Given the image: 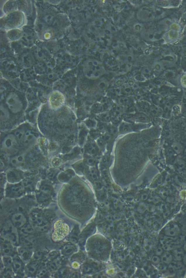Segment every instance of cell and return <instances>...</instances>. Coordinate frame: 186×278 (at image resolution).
Returning a JSON list of instances; mask_svg holds the SVG:
<instances>
[{"label":"cell","instance_id":"6da1fadb","mask_svg":"<svg viewBox=\"0 0 186 278\" xmlns=\"http://www.w3.org/2000/svg\"><path fill=\"white\" fill-rule=\"evenodd\" d=\"M30 224L36 231L40 232H46L49 229L50 225L45 218L39 214H33L29 218Z\"/></svg>","mask_w":186,"mask_h":278},{"label":"cell","instance_id":"7a4b0ae2","mask_svg":"<svg viewBox=\"0 0 186 278\" xmlns=\"http://www.w3.org/2000/svg\"><path fill=\"white\" fill-rule=\"evenodd\" d=\"M52 239L54 241L58 242L63 239L69 233L68 225L61 220L56 221L54 225Z\"/></svg>","mask_w":186,"mask_h":278},{"label":"cell","instance_id":"3957f363","mask_svg":"<svg viewBox=\"0 0 186 278\" xmlns=\"http://www.w3.org/2000/svg\"><path fill=\"white\" fill-rule=\"evenodd\" d=\"M3 237L6 239L14 246L19 244V237L16 228L12 223H6L3 228Z\"/></svg>","mask_w":186,"mask_h":278},{"label":"cell","instance_id":"277c9868","mask_svg":"<svg viewBox=\"0 0 186 278\" xmlns=\"http://www.w3.org/2000/svg\"><path fill=\"white\" fill-rule=\"evenodd\" d=\"M6 103L9 109L13 113H17L22 108V104L20 99L16 94L11 93L6 99Z\"/></svg>","mask_w":186,"mask_h":278},{"label":"cell","instance_id":"5b68a950","mask_svg":"<svg viewBox=\"0 0 186 278\" xmlns=\"http://www.w3.org/2000/svg\"><path fill=\"white\" fill-rule=\"evenodd\" d=\"M11 221L13 226L16 228H20L26 225L27 219L23 213L18 212L12 215Z\"/></svg>","mask_w":186,"mask_h":278},{"label":"cell","instance_id":"8992f818","mask_svg":"<svg viewBox=\"0 0 186 278\" xmlns=\"http://www.w3.org/2000/svg\"><path fill=\"white\" fill-rule=\"evenodd\" d=\"M13 245L8 240L6 239L4 237H1V253H2L4 256H11L13 253L14 251V249Z\"/></svg>","mask_w":186,"mask_h":278},{"label":"cell","instance_id":"52a82bcc","mask_svg":"<svg viewBox=\"0 0 186 278\" xmlns=\"http://www.w3.org/2000/svg\"><path fill=\"white\" fill-rule=\"evenodd\" d=\"M163 249L167 251L174 250L179 248V244L178 242L174 241L170 237H166V239L161 240Z\"/></svg>","mask_w":186,"mask_h":278},{"label":"cell","instance_id":"ba28073f","mask_svg":"<svg viewBox=\"0 0 186 278\" xmlns=\"http://www.w3.org/2000/svg\"><path fill=\"white\" fill-rule=\"evenodd\" d=\"M180 229L178 225L175 223H170L167 225L164 229L166 235L169 237H174L179 234Z\"/></svg>","mask_w":186,"mask_h":278},{"label":"cell","instance_id":"9c48e42d","mask_svg":"<svg viewBox=\"0 0 186 278\" xmlns=\"http://www.w3.org/2000/svg\"><path fill=\"white\" fill-rule=\"evenodd\" d=\"M13 272L16 273H20L23 271V260L21 259L18 256H16L13 258Z\"/></svg>","mask_w":186,"mask_h":278},{"label":"cell","instance_id":"30bf717a","mask_svg":"<svg viewBox=\"0 0 186 278\" xmlns=\"http://www.w3.org/2000/svg\"><path fill=\"white\" fill-rule=\"evenodd\" d=\"M18 252V256L24 261L28 260L32 257V252L26 248H19Z\"/></svg>","mask_w":186,"mask_h":278},{"label":"cell","instance_id":"8fae6325","mask_svg":"<svg viewBox=\"0 0 186 278\" xmlns=\"http://www.w3.org/2000/svg\"><path fill=\"white\" fill-rule=\"evenodd\" d=\"M34 228L30 225H25L22 228H21L19 233L22 237L24 238H26L28 236L32 235L34 232Z\"/></svg>","mask_w":186,"mask_h":278},{"label":"cell","instance_id":"7c38bea8","mask_svg":"<svg viewBox=\"0 0 186 278\" xmlns=\"http://www.w3.org/2000/svg\"><path fill=\"white\" fill-rule=\"evenodd\" d=\"M184 251L182 249L180 248L174 249L173 251V259L175 261H179L182 260L184 256Z\"/></svg>","mask_w":186,"mask_h":278},{"label":"cell","instance_id":"4fadbf2b","mask_svg":"<svg viewBox=\"0 0 186 278\" xmlns=\"http://www.w3.org/2000/svg\"><path fill=\"white\" fill-rule=\"evenodd\" d=\"M74 250L75 247L73 245L67 244L63 246L61 252L64 255L68 256L73 254Z\"/></svg>","mask_w":186,"mask_h":278},{"label":"cell","instance_id":"5bb4252c","mask_svg":"<svg viewBox=\"0 0 186 278\" xmlns=\"http://www.w3.org/2000/svg\"><path fill=\"white\" fill-rule=\"evenodd\" d=\"M34 138L35 136L32 132L30 131H27L25 132L22 141L24 144L27 145L31 142L34 139Z\"/></svg>","mask_w":186,"mask_h":278},{"label":"cell","instance_id":"9a60e30c","mask_svg":"<svg viewBox=\"0 0 186 278\" xmlns=\"http://www.w3.org/2000/svg\"><path fill=\"white\" fill-rule=\"evenodd\" d=\"M38 267L37 263L33 261L32 262L30 263L27 265L26 270L30 274H33L35 273L36 272H37Z\"/></svg>","mask_w":186,"mask_h":278},{"label":"cell","instance_id":"2e32d148","mask_svg":"<svg viewBox=\"0 0 186 278\" xmlns=\"http://www.w3.org/2000/svg\"><path fill=\"white\" fill-rule=\"evenodd\" d=\"M2 263L4 267L6 269H10L13 265V260L10 256H4L2 258Z\"/></svg>","mask_w":186,"mask_h":278},{"label":"cell","instance_id":"e0dca14e","mask_svg":"<svg viewBox=\"0 0 186 278\" xmlns=\"http://www.w3.org/2000/svg\"><path fill=\"white\" fill-rule=\"evenodd\" d=\"M162 255L161 260L164 263L169 264L172 263L173 258V256L169 252H166L163 253Z\"/></svg>","mask_w":186,"mask_h":278},{"label":"cell","instance_id":"ac0fdd59","mask_svg":"<svg viewBox=\"0 0 186 278\" xmlns=\"http://www.w3.org/2000/svg\"><path fill=\"white\" fill-rule=\"evenodd\" d=\"M45 265H42V267H38L36 273V276L38 277H44V276L47 275L48 270L47 268Z\"/></svg>","mask_w":186,"mask_h":278},{"label":"cell","instance_id":"d6986e66","mask_svg":"<svg viewBox=\"0 0 186 278\" xmlns=\"http://www.w3.org/2000/svg\"><path fill=\"white\" fill-rule=\"evenodd\" d=\"M47 264V265L46 266L48 269L51 271H55L57 270L58 267L60 264L57 261H52Z\"/></svg>","mask_w":186,"mask_h":278},{"label":"cell","instance_id":"ffe728a7","mask_svg":"<svg viewBox=\"0 0 186 278\" xmlns=\"http://www.w3.org/2000/svg\"><path fill=\"white\" fill-rule=\"evenodd\" d=\"M23 159L24 158L23 156L15 157L11 160V162L13 165H17L23 162Z\"/></svg>","mask_w":186,"mask_h":278},{"label":"cell","instance_id":"44dd1931","mask_svg":"<svg viewBox=\"0 0 186 278\" xmlns=\"http://www.w3.org/2000/svg\"><path fill=\"white\" fill-rule=\"evenodd\" d=\"M43 257V254L41 252H36L33 256V260L37 263L42 259Z\"/></svg>","mask_w":186,"mask_h":278},{"label":"cell","instance_id":"7402d4cb","mask_svg":"<svg viewBox=\"0 0 186 278\" xmlns=\"http://www.w3.org/2000/svg\"><path fill=\"white\" fill-rule=\"evenodd\" d=\"M25 132L23 130L19 129L16 131L15 132V134L18 139L19 140H22L25 136Z\"/></svg>","mask_w":186,"mask_h":278},{"label":"cell","instance_id":"603a6c76","mask_svg":"<svg viewBox=\"0 0 186 278\" xmlns=\"http://www.w3.org/2000/svg\"><path fill=\"white\" fill-rule=\"evenodd\" d=\"M92 109L94 111L97 112V113H100L103 111L104 110V107L101 104H94L93 107H92Z\"/></svg>","mask_w":186,"mask_h":278},{"label":"cell","instance_id":"cb8c5ba5","mask_svg":"<svg viewBox=\"0 0 186 278\" xmlns=\"http://www.w3.org/2000/svg\"><path fill=\"white\" fill-rule=\"evenodd\" d=\"M68 269L66 267H63L58 270V275L61 277H65L64 276L68 274Z\"/></svg>","mask_w":186,"mask_h":278},{"label":"cell","instance_id":"d4e9b609","mask_svg":"<svg viewBox=\"0 0 186 278\" xmlns=\"http://www.w3.org/2000/svg\"><path fill=\"white\" fill-rule=\"evenodd\" d=\"M118 103L120 105H127L130 104V101L129 98L126 97H122L118 100Z\"/></svg>","mask_w":186,"mask_h":278},{"label":"cell","instance_id":"484cf974","mask_svg":"<svg viewBox=\"0 0 186 278\" xmlns=\"http://www.w3.org/2000/svg\"><path fill=\"white\" fill-rule=\"evenodd\" d=\"M120 128L121 130L127 132V131L130 130L131 128V125L128 123H123L121 124Z\"/></svg>","mask_w":186,"mask_h":278},{"label":"cell","instance_id":"4316f807","mask_svg":"<svg viewBox=\"0 0 186 278\" xmlns=\"http://www.w3.org/2000/svg\"><path fill=\"white\" fill-rule=\"evenodd\" d=\"M99 116L100 119L103 121L108 122V121H109L110 119V116L108 113H101Z\"/></svg>","mask_w":186,"mask_h":278},{"label":"cell","instance_id":"83f0119b","mask_svg":"<svg viewBox=\"0 0 186 278\" xmlns=\"http://www.w3.org/2000/svg\"><path fill=\"white\" fill-rule=\"evenodd\" d=\"M14 139H12L11 137H9L5 140V145L7 147H9L13 145V143L15 142Z\"/></svg>","mask_w":186,"mask_h":278},{"label":"cell","instance_id":"f1b7e54d","mask_svg":"<svg viewBox=\"0 0 186 278\" xmlns=\"http://www.w3.org/2000/svg\"><path fill=\"white\" fill-rule=\"evenodd\" d=\"M152 261L154 263L157 264L160 262V259L159 257L154 256L152 258Z\"/></svg>","mask_w":186,"mask_h":278},{"label":"cell","instance_id":"f546056e","mask_svg":"<svg viewBox=\"0 0 186 278\" xmlns=\"http://www.w3.org/2000/svg\"><path fill=\"white\" fill-rule=\"evenodd\" d=\"M22 189V188L21 187H14L12 188L11 190L13 192L15 193H17L20 191Z\"/></svg>","mask_w":186,"mask_h":278},{"label":"cell","instance_id":"4dcf8cb0","mask_svg":"<svg viewBox=\"0 0 186 278\" xmlns=\"http://www.w3.org/2000/svg\"><path fill=\"white\" fill-rule=\"evenodd\" d=\"M58 254V252H51L50 254H49V258H52V259H54V257L56 256L57 257Z\"/></svg>","mask_w":186,"mask_h":278},{"label":"cell","instance_id":"1f68e13d","mask_svg":"<svg viewBox=\"0 0 186 278\" xmlns=\"http://www.w3.org/2000/svg\"><path fill=\"white\" fill-rule=\"evenodd\" d=\"M163 249L159 248H158V249H157L156 252V255H157L161 256L162 255V254H163Z\"/></svg>","mask_w":186,"mask_h":278},{"label":"cell","instance_id":"d6a6232c","mask_svg":"<svg viewBox=\"0 0 186 278\" xmlns=\"http://www.w3.org/2000/svg\"><path fill=\"white\" fill-rule=\"evenodd\" d=\"M32 183V182L31 181H25L24 182V186H27L31 184Z\"/></svg>","mask_w":186,"mask_h":278},{"label":"cell","instance_id":"836d02e7","mask_svg":"<svg viewBox=\"0 0 186 278\" xmlns=\"http://www.w3.org/2000/svg\"><path fill=\"white\" fill-rule=\"evenodd\" d=\"M182 260L183 261L184 263L186 265V254L184 255Z\"/></svg>","mask_w":186,"mask_h":278},{"label":"cell","instance_id":"e575fe53","mask_svg":"<svg viewBox=\"0 0 186 278\" xmlns=\"http://www.w3.org/2000/svg\"><path fill=\"white\" fill-rule=\"evenodd\" d=\"M92 177L93 179H96L97 178V175L94 173V174H92Z\"/></svg>","mask_w":186,"mask_h":278},{"label":"cell","instance_id":"d590c367","mask_svg":"<svg viewBox=\"0 0 186 278\" xmlns=\"http://www.w3.org/2000/svg\"><path fill=\"white\" fill-rule=\"evenodd\" d=\"M110 136H109V135H107V136H106V140H109V139H110Z\"/></svg>","mask_w":186,"mask_h":278},{"label":"cell","instance_id":"8d00e7d4","mask_svg":"<svg viewBox=\"0 0 186 278\" xmlns=\"http://www.w3.org/2000/svg\"><path fill=\"white\" fill-rule=\"evenodd\" d=\"M88 162L89 164H91L93 162V160L92 159H90L88 160Z\"/></svg>","mask_w":186,"mask_h":278},{"label":"cell","instance_id":"74e56055","mask_svg":"<svg viewBox=\"0 0 186 278\" xmlns=\"http://www.w3.org/2000/svg\"><path fill=\"white\" fill-rule=\"evenodd\" d=\"M184 250L186 251V243H185V244L184 245Z\"/></svg>","mask_w":186,"mask_h":278}]
</instances>
